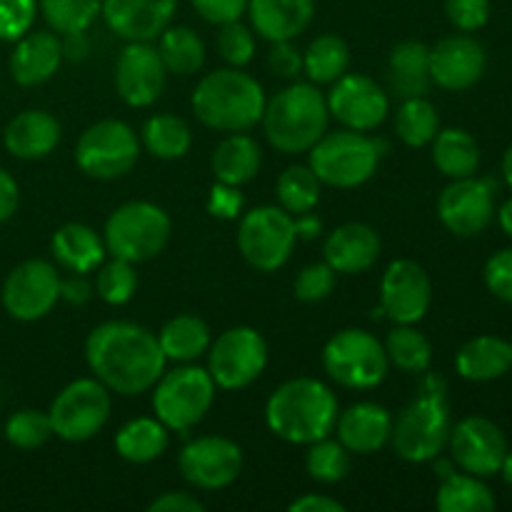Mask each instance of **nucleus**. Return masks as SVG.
<instances>
[{"instance_id":"79ce46f5","label":"nucleus","mask_w":512,"mask_h":512,"mask_svg":"<svg viewBox=\"0 0 512 512\" xmlns=\"http://www.w3.org/2000/svg\"><path fill=\"white\" fill-rule=\"evenodd\" d=\"M305 468L308 475L318 483L335 485L348 478L350 473V450L340 440H315L310 443L308 455H305Z\"/></svg>"},{"instance_id":"0eeeda50","label":"nucleus","mask_w":512,"mask_h":512,"mask_svg":"<svg viewBox=\"0 0 512 512\" xmlns=\"http://www.w3.org/2000/svg\"><path fill=\"white\" fill-rule=\"evenodd\" d=\"M170 218L160 205L133 200L110 213L105 220L103 243L113 258L128 263H145L163 253L170 240Z\"/></svg>"},{"instance_id":"6ab92c4d","label":"nucleus","mask_w":512,"mask_h":512,"mask_svg":"<svg viewBox=\"0 0 512 512\" xmlns=\"http://www.w3.org/2000/svg\"><path fill=\"white\" fill-rule=\"evenodd\" d=\"M493 213V183L475 175L453 180L438 198L440 223L458 238H473L483 233L493 220Z\"/></svg>"},{"instance_id":"a19ab883","label":"nucleus","mask_w":512,"mask_h":512,"mask_svg":"<svg viewBox=\"0 0 512 512\" xmlns=\"http://www.w3.org/2000/svg\"><path fill=\"white\" fill-rule=\"evenodd\" d=\"M275 193H278L280 208L288 210L290 215L310 213L320 200V180L310 170V165L308 168L305 165H293V168H288L278 178Z\"/></svg>"},{"instance_id":"473e14b6","label":"nucleus","mask_w":512,"mask_h":512,"mask_svg":"<svg viewBox=\"0 0 512 512\" xmlns=\"http://www.w3.org/2000/svg\"><path fill=\"white\" fill-rule=\"evenodd\" d=\"M433 163L448 178H470V175L478 173L480 148L468 130H438V135L433 138Z\"/></svg>"},{"instance_id":"4be33fe9","label":"nucleus","mask_w":512,"mask_h":512,"mask_svg":"<svg viewBox=\"0 0 512 512\" xmlns=\"http://www.w3.org/2000/svg\"><path fill=\"white\" fill-rule=\"evenodd\" d=\"M485 48L470 35H450L430 48V78L445 90H465L485 73Z\"/></svg>"},{"instance_id":"c85d7f7f","label":"nucleus","mask_w":512,"mask_h":512,"mask_svg":"<svg viewBox=\"0 0 512 512\" xmlns=\"http://www.w3.org/2000/svg\"><path fill=\"white\" fill-rule=\"evenodd\" d=\"M455 368L465 380H473V383L503 378L512 368V345L498 335H480L458 350Z\"/></svg>"},{"instance_id":"f3484780","label":"nucleus","mask_w":512,"mask_h":512,"mask_svg":"<svg viewBox=\"0 0 512 512\" xmlns=\"http://www.w3.org/2000/svg\"><path fill=\"white\" fill-rule=\"evenodd\" d=\"M328 110L348 130L368 133L388 118V93L373 78L360 73H345L333 83L328 93Z\"/></svg>"},{"instance_id":"bf43d9fd","label":"nucleus","mask_w":512,"mask_h":512,"mask_svg":"<svg viewBox=\"0 0 512 512\" xmlns=\"http://www.w3.org/2000/svg\"><path fill=\"white\" fill-rule=\"evenodd\" d=\"M290 510L293 512H345V505L338 503L335 498H328V495H303V498L293 500L290 503Z\"/></svg>"},{"instance_id":"603ef678","label":"nucleus","mask_w":512,"mask_h":512,"mask_svg":"<svg viewBox=\"0 0 512 512\" xmlns=\"http://www.w3.org/2000/svg\"><path fill=\"white\" fill-rule=\"evenodd\" d=\"M245 198L243 193L238 190V185H225V183H215L213 190H210V200H208V213L215 215L220 220H233L243 213Z\"/></svg>"},{"instance_id":"dca6fc26","label":"nucleus","mask_w":512,"mask_h":512,"mask_svg":"<svg viewBox=\"0 0 512 512\" xmlns=\"http://www.w3.org/2000/svg\"><path fill=\"white\" fill-rule=\"evenodd\" d=\"M433 300V283L415 260H395L380 283V313L395 325H415L425 318Z\"/></svg>"},{"instance_id":"1a4fd4ad","label":"nucleus","mask_w":512,"mask_h":512,"mask_svg":"<svg viewBox=\"0 0 512 512\" xmlns=\"http://www.w3.org/2000/svg\"><path fill=\"white\" fill-rule=\"evenodd\" d=\"M323 368L330 380L350 390L375 388L390 368L388 353L373 333L348 328L335 333L323 350Z\"/></svg>"},{"instance_id":"f704fd0d","label":"nucleus","mask_w":512,"mask_h":512,"mask_svg":"<svg viewBox=\"0 0 512 512\" xmlns=\"http://www.w3.org/2000/svg\"><path fill=\"white\" fill-rule=\"evenodd\" d=\"M440 512H493L495 495L478 475L450 473L435 498Z\"/></svg>"},{"instance_id":"9d476101","label":"nucleus","mask_w":512,"mask_h":512,"mask_svg":"<svg viewBox=\"0 0 512 512\" xmlns=\"http://www.w3.org/2000/svg\"><path fill=\"white\" fill-rule=\"evenodd\" d=\"M295 235V220L288 210L260 205L243 215L238 228V250L260 273H273L288 263Z\"/></svg>"},{"instance_id":"4c0bfd02","label":"nucleus","mask_w":512,"mask_h":512,"mask_svg":"<svg viewBox=\"0 0 512 512\" xmlns=\"http://www.w3.org/2000/svg\"><path fill=\"white\" fill-rule=\"evenodd\" d=\"M143 145L155 158L178 160L193 145V133L178 115H153L143 125Z\"/></svg>"},{"instance_id":"f03ea898","label":"nucleus","mask_w":512,"mask_h":512,"mask_svg":"<svg viewBox=\"0 0 512 512\" xmlns=\"http://www.w3.org/2000/svg\"><path fill=\"white\" fill-rule=\"evenodd\" d=\"M338 420V398L315 378H293L280 385L265 405L270 433L285 443L310 445L328 438Z\"/></svg>"},{"instance_id":"f257e3e1","label":"nucleus","mask_w":512,"mask_h":512,"mask_svg":"<svg viewBox=\"0 0 512 512\" xmlns=\"http://www.w3.org/2000/svg\"><path fill=\"white\" fill-rule=\"evenodd\" d=\"M85 360L95 378L118 395L148 393L168 363L158 335L128 320H110L90 330Z\"/></svg>"},{"instance_id":"423d86ee","label":"nucleus","mask_w":512,"mask_h":512,"mask_svg":"<svg viewBox=\"0 0 512 512\" xmlns=\"http://www.w3.org/2000/svg\"><path fill=\"white\" fill-rule=\"evenodd\" d=\"M310 153V170L320 183L333 188H358L373 178L383 158V143L368 138L360 130H338L325 133Z\"/></svg>"},{"instance_id":"2eb2a0df","label":"nucleus","mask_w":512,"mask_h":512,"mask_svg":"<svg viewBox=\"0 0 512 512\" xmlns=\"http://www.w3.org/2000/svg\"><path fill=\"white\" fill-rule=\"evenodd\" d=\"M178 468L190 485L200 490H220L235 483L243 470V450L238 443L220 435L195 438L183 448Z\"/></svg>"},{"instance_id":"f8f14e48","label":"nucleus","mask_w":512,"mask_h":512,"mask_svg":"<svg viewBox=\"0 0 512 512\" xmlns=\"http://www.w3.org/2000/svg\"><path fill=\"white\" fill-rule=\"evenodd\" d=\"M53 435L68 443H85L110 418V390L98 378H80L65 385L48 410Z\"/></svg>"},{"instance_id":"6e6552de","label":"nucleus","mask_w":512,"mask_h":512,"mask_svg":"<svg viewBox=\"0 0 512 512\" xmlns=\"http://www.w3.org/2000/svg\"><path fill=\"white\" fill-rule=\"evenodd\" d=\"M155 418L175 433H188L208 415L215 400V380L208 370L183 365L160 375L153 385Z\"/></svg>"},{"instance_id":"09e8293b","label":"nucleus","mask_w":512,"mask_h":512,"mask_svg":"<svg viewBox=\"0 0 512 512\" xmlns=\"http://www.w3.org/2000/svg\"><path fill=\"white\" fill-rule=\"evenodd\" d=\"M335 270L328 263H313L308 268H303L295 278V298L303 300V303H318L325 300L335 288Z\"/></svg>"},{"instance_id":"a211bd4d","label":"nucleus","mask_w":512,"mask_h":512,"mask_svg":"<svg viewBox=\"0 0 512 512\" xmlns=\"http://www.w3.org/2000/svg\"><path fill=\"white\" fill-rule=\"evenodd\" d=\"M448 445L455 465L478 478L498 475L505 453H508V440H505L503 430L493 420L480 418V415L460 420L450 430Z\"/></svg>"},{"instance_id":"de8ad7c7","label":"nucleus","mask_w":512,"mask_h":512,"mask_svg":"<svg viewBox=\"0 0 512 512\" xmlns=\"http://www.w3.org/2000/svg\"><path fill=\"white\" fill-rule=\"evenodd\" d=\"M38 0H0V40L15 43L30 33Z\"/></svg>"},{"instance_id":"20e7f679","label":"nucleus","mask_w":512,"mask_h":512,"mask_svg":"<svg viewBox=\"0 0 512 512\" xmlns=\"http://www.w3.org/2000/svg\"><path fill=\"white\" fill-rule=\"evenodd\" d=\"M450 430V405L448 385L438 375H430L420 385L418 398L405 405L398 420H393V443L395 453L408 463H430L443 453L448 445Z\"/></svg>"},{"instance_id":"ddd939ff","label":"nucleus","mask_w":512,"mask_h":512,"mask_svg":"<svg viewBox=\"0 0 512 512\" xmlns=\"http://www.w3.org/2000/svg\"><path fill=\"white\" fill-rule=\"evenodd\" d=\"M268 365V343L263 335L248 325H238L208 348V373L215 388L243 390L260 378Z\"/></svg>"},{"instance_id":"8fccbe9b","label":"nucleus","mask_w":512,"mask_h":512,"mask_svg":"<svg viewBox=\"0 0 512 512\" xmlns=\"http://www.w3.org/2000/svg\"><path fill=\"white\" fill-rule=\"evenodd\" d=\"M445 15L458 30L473 33L490 20V0H445Z\"/></svg>"},{"instance_id":"c756f323","label":"nucleus","mask_w":512,"mask_h":512,"mask_svg":"<svg viewBox=\"0 0 512 512\" xmlns=\"http://www.w3.org/2000/svg\"><path fill=\"white\" fill-rule=\"evenodd\" d=\"M50 250H53V258L60 268L80 275L98 268L108 253L98 233L83 223H68L58 228V233L50 240Z\"/></svg>"},{"instance_id":"7ed1b4c3","label":"nucleus","mask_w":512,"mask_h":512,"mask_svg":"<svg viewBox=\"0 0 512 512\" xmlns=\"http://www.w3.org/2000/svg\"><path fill=\"white\" fill-rule=\"evenodd\" d=\"M263 85L238 68L213 70L193 93V110L203 125L223 133H245L265 110Z\"/></svg>"},{"instance_id":"c03bdc74","label":"nucleus","mask_w":512,"mask_h":512,"mask_svg":"<svg viewBox=\"0 0 512 512\" xmlns=\"http://www.w3.org/2000/svg\"><path fill=\"white\" fill-rule=\"evenodd\" d=\"M53 435L50 415L43 410H18L5 423V438L18 450H35L45 445Z\"/></svg>"},{"instance_id":"cd10ccee","label":"nucleus","mask_w":512,"mask_h":512,"mask_svg":"<svg viewBox=\"0 0 512 512\" xmlns=\"http://www.w3.org/2000/svg\"><path fill=\"white\" fill-rule=\"evenodd\" d=\"M430 48L420 40H403L390 50L388 85L398 98H425L430 90Z\"/></svg>"},{"instance_id":"49530a36","label":"nucleus","mask_w":512,"mask_h":512,"mask_svg":"<svg viewBox=\"0 0 512 512\" xmlns=\"http://www.w3.org/2000/svg\"><path fill=\"white\" fill-rule=\"evenodd\" d=\"M218 50H220V58H223L225 63H230L233 68H243V65H248L250 60H253V53H255L253 33H250V28H245L240 20L220 25Z\"/></svg>"},{"instance_id":"ea45409f","label":"nucleus","mask_w":512,"mask_h":512,"mask_svg":"<svg viewBox=\"0 0 512 512\" xmlns=\"http://www.w3.org/2000/svg\"><path fill=\"white\" fill-rule=\"evenodd\" d=\"M440 130L438 110L425 98H408L395 113V133L410 148H423L433 143Z\"/></svg>"},{"instance_id":"4468645a","label":"nucleus","mask_w":512,"mask_h":512,"mask_svg":"<svg viewBox=\"0 0 512 512\" xmlns=\"http://www.w3.org/2000/svg\"><path fill=\"white\" fill-rule=\"evenodd\" d=\"M0 298L10 318L33 323L45 318L60 300V275L48 260H25L8 273Z\"/></svg>"},{"instance_id":"37998d69","label":"nucleus","mask_w":512,"mask_h":512,"mask_svg":"<svg viewBox=\"0 0 512 512\" xmlns=\"http://www.w3.org/2000/svg\"><path fill=\"white\" fill-rule=\"evenodd\" d=\"M103 0H38L43 18L55 33H83L100 15Z\"/></svg>"},{"instance_id":"e2e57ef3","label":"nucleus","mask_w":512,"mask_h":512,"mask_svg":"<svg viewBox=\"0 0 512 512\" xmlns=\"http://www.w3.org/2000/svg\"><path fill=\"white\" fill-rule=\"evenodd\" d=\"M498 220H500V225H503L505 233H508L512 238V198L503 205V208L498 210Z\"/></svg>"},{"instance_id":"a18cd8bd","label":"nucleus","mask_w":512,"mask_h":512,"mask_svg":"<svg viewBox=\"0 0 512 512\" xmlns=\"http://www.w3.org/2000/svg\"><path fill=\"white\" fill-rule=\"evenodd\" d=\"M135 288H138V275H135L133 263H128V260L113 258L100 268L98 278H95V290L108 305L128 303L133 298Z\"/></svg>"},{"instance_id":"e433bc0d","label":"nucleus","mask_w":512,"mask_h":512,"mask_svg":"<svg viewBox=\"0 0 512 512\" xmlns=\"http://www.w3.org/2000/svg\"><path fill=\"white\" fill-rule=\"evenodd\" d=\"M350 48L338 35H318L308 45L303 55V73L313 80L315 85L335 83L340 75L348 73Z\"/></svg>"},{"instance_id":"13d9d810","label":"nucleus","mask_w":512,"mask_h":512,"mask_svg":"<svg viewBox=\"0 0 512 512\" xmlns=\"http://www.w3.org/2000/svg\"><path fill=\"white\" fill-rule=\"evenodd\" d=\"M90 295H93V288H90V283L85 280V275L73 273V278L60 280V298L68 300V303L85 305L90 300Z\"/></svg>"},{"instance_id":"c9c22d12","label":"nucleus","mask_w":512,"mask_h":512,"mask_svg":"<svg viewBox=\"0 0 512 512\" xmlns=\"http://www.w3.org/2000/svg\"><path fill=\"white\" fill-rule=\"evenodd\" d=\"M160 60H163L165 70L175 75H193L203 68L205 63V45L195 30L185 28V25H173L160 33L158 45Z\"/></svg>"},{"instance_id":"7c9ffc66","label":"nucleus","mask_w":512,"mask_h":512,"mask_svg":"<svg viewBox=\"0 0 512 512\" xmlns=\"http://www.w3.org/2000/svg\"><path fill=\"white\" fill-rule=\"evenodd\" d=\"M260 160V145L255 143L250 135L245 133H230L223 143L215 148L213 153V173L218 183L225 185H245L258 175Z\"/></svg>"},{"instance_id":"680f3d73","label":"nucleus","mask_w":512,"mask_h":512,"mask_svg":"<svg viewBox=\"0 0 512 512\" xmlns=\"http://www.w3.org/2000/svg\"><path fill=\"white\" fill-rule=\"evenodd\" d=\"M293 220H295V235L303 240H315L320 235V230H323V223L310 213H300L298 218Z\"/></svg>"},{"instance_id":"69168bd1","label":"nucleus","mask_w":512,"mask_h":512,"mask_svg":"<svg viewBox=\"0 0 512 512\" xmlns=\"http://www.w3.org/2000/svg\"><path fill=\"white\" fill-rule=\"evenodd\" d=\"M503 175H505V183L512 188V145L508 148V153H505L503 158Z\"/></svg>"},{"instance_id":"3c124183","label":"nucleus","mask_w":512,"mask_h":512,"mask_svg":"<svg viewBox=\"0 0 512 512\" xmlns=\"http://www.w3.org/2000/svg\"><path fill=\"white\" fill-rule=\"evenodd\" d=\"M485 285L495 298L512 305V248L500 250L485 263Z\"/></svg>"},{"instance_id":"72a5a7b5","label":"nucleus","mask_w":512,"mask_h":512,"mask_svg":"<svg viewBox=\"0 0 512 512\" xmlns=\"http://www.w3.org/2000/svg\"><path fill=\"white\" fill-rule=\"evenodd\" d=\"M160 350L165 360L175 363H193L210 348V328L198 315H175L173 320L163 325L158 333Z\"/></svg>"},{"instance_id":"5fc2aeb1","label":"nucleus","mask_w":512,"mask_h":512,"mask_svg":"<svg viewBox=\"0 0 512 512\" xmlns=\"http://www.w3.org/2000/svg\"><path fill=\"white\" fill-rule=\"evenodd\" d=\"M193 5L200 18L215 25L233 23V20H240V15L248 13V0H193Z\"/></svg>"},{"instance_id":"412c9836","label":"nucleus","mask_w":512,"mask_h":512,"mask_svg":"<svg viewBox=\"0 0 512 512\" xmlns=\"http://www.w3.org/2000/svg\"><path fill=\"white\" fill-rule=\"evenodd\" d=\"M175 8L178 0H103L100 13L118 38L150 43L168 28Z\"/></svg>"},{"instance_id":"393cba45","label":"nucleus","mask_w":512,"mask_h":512,"mask_svg":"<svg viewBox=\"0 0 512 512\" xmlns=\"http://www.w3.org/2000/svg\"><path fill=\"white\" fill-rule=\"evenodd\" d=\"M60 63H63V43L58 35L48 30L25 33L10 55V75L23 88H33L53 78Z\"/></svg>"},{"instance_id":"a878e982","label":"nucleus","mask_w":512,"mask_h":512,"mask_svg":"<svg viewBox=\"0 0 512 512\" xmlns=\"http://www.w3.org/2000/svg\"><path fill=\"white\" fill-rule=\"evenodd\" d=\"M248 15L260 38L293 40L313 20L315 0H248Z\"/></svg>"},{"instance_id":"6e6d98bb","label":"nucleus","mask_w":512,"mask_h":512,"mask_svg":"<svg viewBox=\"0 0 512 512\" xmlns=\"http://www.w3.org/2000/svg\"><path fill=\"white\" fill-rule=\"evenodd\" d=\"M150 512H203L205 505L190 493H163L148 505Z\"/></svg>"},{"instance_id":"052dcab7","label":"nucleus","mask_w":512,"mask_h":512,"mask_svg":"<svg viewBox=\"0 0 512 512\" xmlns=\"http://www.w3.org/2000/svg\"><path fill=\"white\" fill-rule=\"evenodd\" d=\"M63 43V58L68 60H83L88 55V38H85V30L83 33H65Z\"/></svg>"},{"instance_id":"39448f33","label":"nucleus","mask_w":512,"mask_h":512,"mask_svg":"<svg viewBox=\"0 0 512 512\" xmlns=\"http://www.w3.org/2000/svg\"><path fill=\"white\" fill-rule=\"evenodd\" d=\"M260 120L275 150L285 155L308 153L328 133V100L315 85L295 83L265 103Z\"/></svg>"},{"instance_id":"9b49d317","label":"nucleus","mask_w":512,"mask_h":512,"mask_svg":"<svg viewBox=\"0 0 512 512\" xmlns=\"http://www.w3.org/2000/svg\"><path fill=\"white\" fill-rule=\"evenodd\" d=\"M140 140L123 120H98L80 135L75 163L88 178L115 180L138 163Z\"/></svg>"},{"instance_id":"5701e85b","label":"nucleus","mask_w":512,"mask_h":512,"mask_svg":"<svg viewBox=\"0 0 512 512\" xmlns=\"http://www.w3.org/2000/svg\"><path fill=\"white\" fill-rule=\"evenodd\" d=\"M338 440L355 455L383 450L393 433V415L378 403H355L335 420Z\"/></svg>"},{"instance_id":"4d7b16f0","label":"nucleus","mask_w":512,"mask_h":512,"mask_svg":"<svg viewBox=\"0 0 512 512\" xmlns=\"http://www.w3.org/2000/svg\"><path fill=\"white\" fill-rule=\"evenodd\" d=\"M20 203V190L18 183H15L13 175L5 168H0V223L10 220L18 210Z\"/></svg>"},{"instance_id":"338daca9","label":"nucleus","mask_w":512,"mask_h":512,"mask_svg":"<svg viewBox=\"0 0 512 512\" xmlns=\"http://www.w3.org/2000/svg\"><path fill=\"white\" fill-rule=\"evenodd\" d=\"M510 345H512V343H510Z\"/></svg>"},{"instance_id":"864d4df0","label":"nucleus","mask_w":512,"mask_h":512,"mask_svg":"<svg viewBox=\"0 0 512 512\" xmlns=\"http://www.w3.org/2000/svg\"><path fill=\"white\" fill-rule=\"evenodd\" d=\"M268 65L278 78H298L303 73V55L290 40H278L268 53Z\"/></svg>"},{"instance_id":"aec40b11","label":"nucleus","mask_w":512,"mask_h":512,"mask_svg":"<svg viewBox=\"0 0 512 512\" xmlns=\"http://www.w3.org/2000/svg\"><path fill=\"white\" fill-rule=\"evenodd\" d=\"M165 70L158 48L150 43H128L115 63V90L130 108H148L163 95Z\"/></svg>"},{"instance_id":"58836bf2","label":"nucleus","mask_w":512,"mask_h":512,"mask_svg":"<svg viewBox=\"0 0 512 512\" xmlns=\"http://www.w3.org/2000/svg\"><path fill=\"white\" fill-rule=\"evenodd\" d=\"M383 348L390 363L403 373H425L433 360V345L413 325H398L390 330Z\"/></svg>"},{"instance_id":"2f4dec72","label":"nucleus","mask_w":512,"mask_h":512,"mask_svg":"<svg viewBox=\"0 0 512 512\" xmlns=\"http://www.w3.org/2000/svg\"><path fill=\"white\" fill-rule=\"evenodd\" d=\"M168 428L158 418H135L115 433V453L135 465L158 460L168 450Z\"/></svg>"},{"instance_id":"0e129e2a","label":"nucleus","mask_w":512,"mask_h":512,"mask_svg":"<svg viewBox=\"0 0 512 512\" xmlns=\"http://www.w3.org/2000/svg\"><path fill=\"white\" fill-rule=\"evenodd\" d=\"M500 473H503L505 483H508L510 488H512V450H508V453H505L503 465H500Z\"/></svg>"},{"instance_id":"bb28decb","label":"nucleus","mask_w":512,"mask_h":512,"mask_svg":"<svg viewBox=\"0 0 512 512\" xmlns=\"http://www.w3.org/2000/svg\"><path fill=\"white\" fill-rule=\"evenodd\" d=\"M5 150L20 160H40L60 143V123L45 110H23L3 133Z\"/></svg>"},{"instance_id":"b1692460","label":"nucleus","mask_w":512,"mask_h":512,"mask_svg":"<svg viewBox=\"0 0 512 512\" xmlns=\"http://www.w3.org/2000/svg\"><path fill=\"white\" fill-rule=\"evenodd\" d=\"M325 263L343 275L365 273L380 255V238L370 225L345 223L328 235L323 245Z\"/></svg>"}]
</instances>
